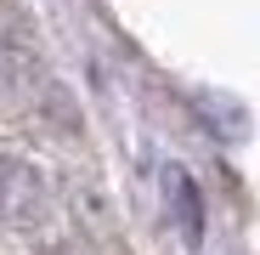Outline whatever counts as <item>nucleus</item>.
Wrapping results in <instances>:
<instances>
[{"mask_svg":"<svg viewBox=\"0 0 260 255\" xmlns=\"http://www.w3.org/2000/svg\"><path fill=\"white\" fill-rule=\"evenodd\" d=\"M40 204H46V182H40V170L0 153V227H23L40 216Z\"/></svg>","mask_w":260,"mask_h":255,"instance_id":"obj_1","label":"nucleus"},{"mask_svg":"<svg viewBox=\"0 0 260 255\" xmlns=\"http://www.w3.org/2000/svg\"><path fill=\"white\" fill-rule=\"evenodd\" d=\"M164 187H176V199H181V210H187V233L198 238V193H192V182H187V170H164Z\"/></svg>","mask_w":260,"mask_h":255,"instance_id":"obj_2","label":"nucleus"},{"mask_svg":"<svg viewBox=\"0 0 260 255\" xmlns=\"http://www.w3.org/2000/svg\"><path fill=\"white\" fill-rule=\"evenodd\" d=\"M51 255H79V249H51Z\"/></svg>","mask_w":260,"mask_h":255,"instance_id":"obj_3","label":"nucleus"}]
</instances>
